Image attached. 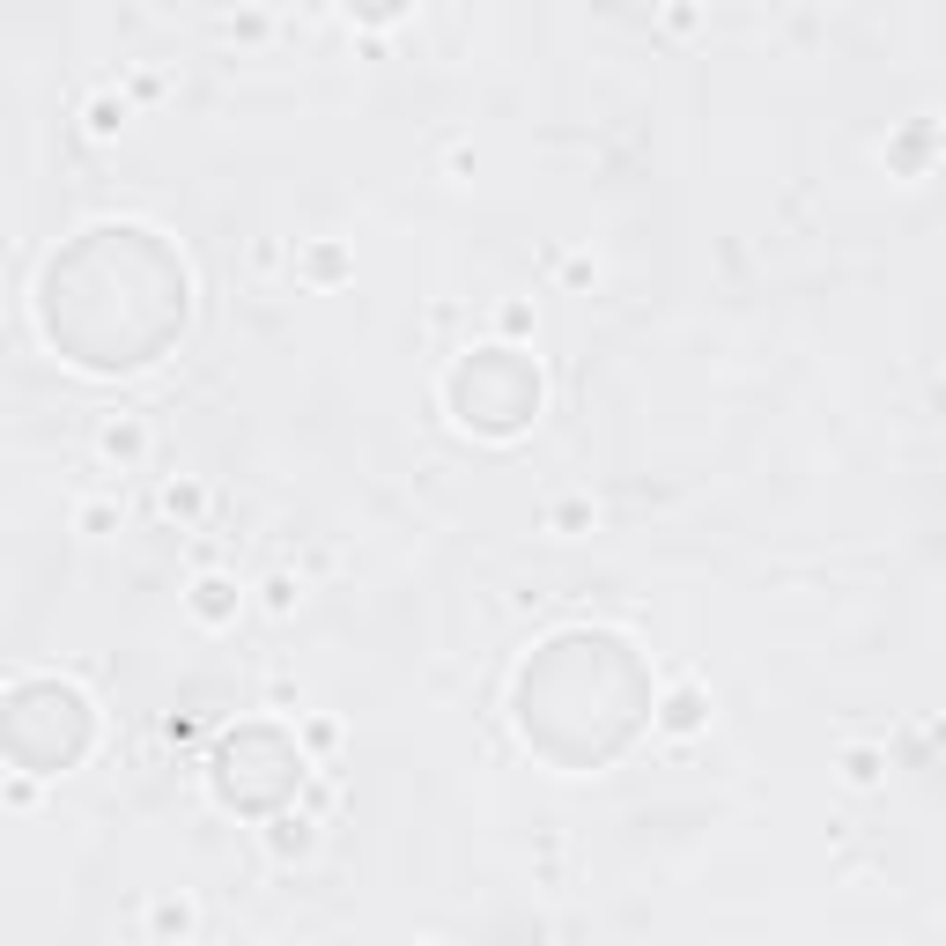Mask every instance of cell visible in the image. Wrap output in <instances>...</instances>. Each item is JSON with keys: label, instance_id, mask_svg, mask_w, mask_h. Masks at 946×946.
I'll use <instances>...</instances> for the list:
<instances>
[{"label": "cell", "instance_id": "cell-1", "mask_svg": "<svg viewBox=\"0 0 946 946\" xmlns=\"http://www.w3.org/2000/svg\"><path fill=\"white\" fill-rule=\"evenodd\" d=\"M97 451H104V459H141V451H148V422H141V414L104 422V429H97Z\"/></svg>", "mask_w": 946, "mask_h": 946}, {"label": "cell", "instance_id": "cell-2", "mask_svg": "<svg viewBox=\"0 0 946 946\" xmlns=\"http://www.w3.org/2000/svg\"><path fill=\"white\" fill-rule=\"evenodd\" d=\"M148 924H156V932H163V939H170V932H178V939H185V932H193V902H185V895H163V902H156V910H148Z\"/></svg>", "mask_w": 946, "mask_h": 946}, {"label": "cell", "instance_id": "cell-3", "mask_svg": "<svg viewBox=\"0 0 946 946\" xmlns=\"http://www.w3.org/2000/svg\"><path fill=\"white\" fill-rule=\"evenodd\" d=\"M163 518H200V488L193 481H170L163 488Z\"/></svg>", "mask_w": 946, "mask_h": 946}, {"label": "cell", "instance_id": "cell-4", "mask_svg": "<svg viewBox=\"0 0 946 946\" xmlns=\"http://www.w3.org/2000/svg\"><path fill=\"white\" fill-rule=\"evenodd\" d=\"M193 607H200L207 621H222V614L237 607V599H230V584H222V577H200V599H193Z\"/></svg>", "mask_w": 946, "mask_h": 946}, {"label": "cell", "instance_id": "cell-5", "mask_svg": "<svg viewBox=\"0 0 946 946\" xmlns=\"http://www.w3.org/2000/svg\"><path fill=\"white\" fill-rule=\"evenodd\" d=\"M695 717H703V695H673L666 703V732H688Z\"/></svg>", "mask_w": 946, "mask_h": 946}, {"label": "cell", "instance_id": "cell-6", "mask_svg": "<svg viewBox=\"0 0 946 946\" xmlns=\"http://www.w3.org/2000/svg\"><path fill=\"white\" fill-rule=\"evenodd\" d=\"M289 850H311V821H281L274 828V858H289Z\"/></svg>", "mask_w": 946, "mask_h": 946}, {"label": "cell", "instance_id": "cell-7", "mask_svg": "<svg viewBox=\"0 0 946 946\" xmlns=\"http://www.w3.org/2000/svg\"><path fill=\"white\" fill-rule=\"evenodd\" d=\"M843 777L858 784V791H865V784H880V754H850V762H843Z\"/></svg>", "mask_w": 946, "mask_h": 946}, {"label": "cell", "instance_id": "cell-8", "mask_svg": "<svg viewBox=\"0 0 946 946\" xmlns=\"http://www.w3.org/2000/svg\"><path fill=\"white\" fill-rule=\"evenodd\" d=\"M111 518H119V510H111V503H82V533H104Z\"/></svg>", "mask_w": 946, "mask_h": 946}, {"label": "cell", "instance_id": "cell-9", "mask_svg": "<svg viewBox=\"0 0 946 946\" xmlns=\"http://www.w3.org/2000/svg\"><path fill=\"white\" fill-rule=\"evenodd\" d=\"M119 119H126L119 104H97V111H89V134H111V126H119Z\"/></svg>", "mask_w": 946, "mask_h": 946}]
</instances>
